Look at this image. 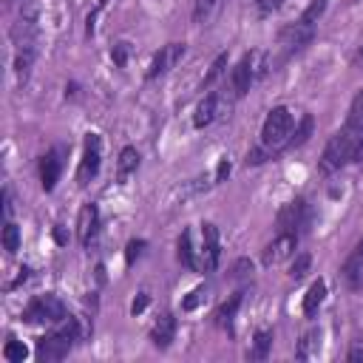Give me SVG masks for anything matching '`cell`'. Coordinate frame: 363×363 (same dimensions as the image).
Returning a JSON list of instances; mask_svg holds the SVG:
<instances>
[{"label": "cell", "mask_w": 363, "mask_h": 363, "mask_svg": "<svg viewBox=\"0 0 363 363\" xmlns=\"http://www.w3.org/2000/svg\"><path fill=\"white\" fill-rule=\"evenodd\" d=\"M99 164H102V136L99 133H85V150H82V159H79V167H77V184L85 187L99 173Z\"/></svg>", "instance_id": "cell-6"}, {"label": "cell", "mask_w": 363, "mask_h": 363, "mask_svg": "<svg viewBox=\"0 0 363 363\" xmlns=\"http://www.w3.org/2000/svg\"><path fill=\"white\" fill-rule=\"evenodd\" d=\"M77 340H79V326H77V320L65 318V320H60L57 329H51L43 337H37V360H43V363L62 360L74 349Z\"/></svg>", "instance_id": "cell-1"}, {"label": "cell", "mask_w": 363, "mask_h": 363, "mask_svg": "<svg viewBox=\"0 0 363 363\" xmlns=\"http://www.w3.org/2000/svg\"><path fill=\"white\" fill-rule=\"evenodd\" d=\"M34 60H37V45H23V48H17V54H14V71H17V77H28V71H31V65H34Z\"/></svg>", "instance_id": "cell-24"}, {"label": "cell", "mask_w": 363, "mask_h": 363, "mask_svg": "<svg viewBox=\"0 0 363 363\" xmlns=\"http://www.w3.org/2000/svg\"><path fill=\"white\" fill-rule=\"evenodd\" d=\"M145 247H147V244H145L142 238H133V241H128V247H125V264L130 267V264H133V261H136V258L145 252Z\"/></svg>", "instance_id": "cell-34"}, {"label": "cell", "mask_w": 363, "mask_h": 363, "mask_svg": "<svg viewBox=\"0 0 363 363\" xmlns=\"http://www.w3.org/2000/svg\"><path fill=\"white\" fill-rule=\"evenodd\" d=\"M54 238H57V244H68V235L60 227H54Z\"/></svg>", "instance_id": "cell-44"}, {"label": "cell", "mask_w": 363, "mask_h": 363, "mask_svg": "<svg viewBox=\"0 0 363 363\" xmlns=\"http://www.w3.org/2000/svg\"><path fill=\"white\" fill-rule=\"evenodd\" d=\"M62 153H65L62 147H51V150L40 159V184H43L45 193H51V190L57 187V182H60V173H62V164H65Z\"/></svg>", "instance_id": "cell-13"}, {"label": "cell", "mask_w": 363, "mask_h": 363, "mask_svg": "<svg viewBox=\"0 0 363 363\" xmlns=\"http://www.w3.org/2000/svg\"><path fill=\"white\" fill-rule=\"evenodd\" d=\"M221 6V0H196V9H193V20L196 23H204L216 9Z\"/></svg>", "instance_id": "cell-32"}, {"label": "cell", "mask_w": 363, "mask_h": 363, "mask_svg": "<svg viewBox=\"0 0 363 363\" xmlns=\"http://www.w3.org/2000/svg\"><path fill=\"white\" fill-rule=\"evenodd\" d=\"M230 170H233L230 159H227V156H221V159H218V167H216V176H213V182H224V179L230 176Z\"/></svg>", "instance_id": "cell-40"}, {"label": "cell", "mask_w": 363, "mask_h": 363, "mask_svg": "<svg viewBox=\"0 0 363 363\" xmlns=\"http://www.w3.org/2000/svg\"><path fill=\"white\" fill-rule=\"evenodd\" d=\"M173 337H176V318L170 312H164V315H159V320L150 329V343L156 349H167L173 343Z\"/></svg>", "instance_id": "cell-16"}, {"label": "cell", "mask_w": 363, "mask_h": 363, "mask_svg": "<svg viewBox=\"0 0 363 363\" xmlns=\"http://www.w3.org/2000/svg\"><path fill=\"white\" fill-rule=\"evenodd\" d=\"M136 167H139V150L130 147V145L122 147V150H119V162H116V176H119V182H125Z\"/></svg>", "instance_id": "cell-23"}, {"label": "cell", "mask_w": 363, "mask_h": 363, "mask_svg": "<svg viewBox=\"0 0 363 363\" xmlns=\"http://www.w3.org/2000/svg\"><path fill=\"white\" fill-rule=\"evenodd\" d=\"M128 54H130V45H128V43H116V45L111 48V60H113V65H116V68H125Z\"/></svg>", "instance_id": "cell-35"}, {"label": "cell", "mask_w": 363, "mask_h": 363, "mask_svg": "<svg viewBox=\"0 0 363 363\" xmlns=\"http://www.w3.org/2000/svg\"><path fill=\"white\" fill-rule=\"evenodd\" d=\"M267 156H272V150H267V147L261 145V147H255V150L247 153V164H261Z\"/></svg>", "instance_id": "cell-39"}, {"label": "cell", "mask_w": 363, "mask_h": 363, "mask_svg": "<svg viewBox=\"0 0 363 363\" xmlns=\"http://www.w3.org/2000/svg\"><path fill=\"white\" fill-rule=\"evenodd\" d=\"M250 272H252V261L250 258H238L233 264V278H247Z\"/></svg>", "instance_id": "cell-38"}, {"label": "cell", "mask_w": 363, "mask_h": 363, "mask_svg": "<svg viewBox=\"0 0 363 363\" xmlns=\"http://www.w3.org/2000/svg\"><path fill=\"white\" fill-rule=\"evenodd\" d=\"M14 3H17V0H6V6H14Z\"/></svg>", "instance_id": "cell-46"}, {"label": "cell", "mask_w": 363, "mask_h": 363, "mask_svg": "<svg viewBox=\"0 0 363 363\" xmlns=\"http://www.w3.org/2000/svg\"><path fill=\"white\" fill-rule=\"evenodd\" d=\"M244 60H247L250 74H252V79H255V82L267 77V71H269V57H267V51L252 48V51H247V54H244Z\"/></svg>", "instance_id": "cell-22"}, {"label": "cell", "mask_w": 363, "mask_h": 363, "mask_svg": "<svg viewBox=\"0 0 363 363\" xmlns=\"http://www.w3.org/2000/svg\"><path fill=\"white\" fill-rule=\"evenodd\" d=\"M281 6H284V0H255V9H258L261 17H269V14L278 11Z\"/></svg>", "instance_id": "cell-37"}, {"label": "cell", "mask_w": 363, "mask_h": 363, "mask_svg": "<svg viewBox=\"0 0 363 363\" xmlns=\"http://www.w3.org/2000/svg\"><path fill=\"white\" fill-rule=\"evenodd\" d=\"M184 51H187L184 43H167V45H162V48L153 54L150 65H147V79H159V77H164L167 71H173V68L182 62Z\"/></svg>", "instance_id": "cell-7"}, {"label": "cell", "mask_w": 363, "mask_h": 363, "mask_svg": "<svg viewBox=\"0 0 363 363\" xmlns=\"http://www.w3.org/2000/svg\"><path fill=\"white\" fill-rule=\"evenodd\" d=\"M204 295H207V292H204V286L190 289V292H187V298H182V309H184V312H193V309L204 301Z\"/></svg>", "instance_id": "cell-33"}, {"label": "cell", "mask_w": 363, "mask_h": 363, "mask_svg": "<svg viewBox=\"0 0 363 363\" xmlns=\"http://www.w3.org/2000/svg\"><path fill=\"white\" fill-rule=\"evenodd\" d=\"M201 238H204V244H201V250H199V269H204V272H213L216 267H218V261H221V241H218V227L213 224V221H204L201 224Z\"/></svg>", "instance_id": "cell-8"}, {"label": "cell", "mask_w": 363, "mask_h": 363, "mask_svg": "<svg viewBox=\"0 0 363 363\" xmlns=\"http://www.w3.org/2000/svg\"><path fill=\"white\" fill-rule=\"evenodd\" d=\"M354 255H360V258H363V238L357 241V247H354Z\"/></svg>", "instance_id": "cell-45"}, {"label": "cell", "mask_w": 363, "mask_h": 363, "mask_svg": "<svg viewBox=\"0 0 363 363\" xmlns=\"http://www.w3.org/2000/svg\"><path fill=\"white\" fill-rule=\"evenodd\" d=\"M292 130H295V119L289 113V108L278 105L267 113L264 125H261V145L267 150H281V147H289V139H292Z\"/></svg>", "instance_id": "cell-2"}, {"label": "cell", "mask_w": 363, "mask_h": 363, "mask_svg": "<svg viewBox=\"0 0 363 363\" xmlns=\"http://www.w3.org/2000/svg\"><path fill=\"white\" fill-rule=\"evenodd\" d=\"M147 303H150V295H147V292H139V295L133 298V303H130V312H133V315H139V312H145V309H147Z\"/></svg>", "instance_id": "cell-41"}, {"label": "cell", "mask_w": 363, "mask_h": 363, "mask_svg": "<svg viewBox=\"0 0 363 363\" xmlns=\"http://www.w3.org/2000/svg\"><path fill=\"white\" fill-rule=\"evenodd\" d=\"M312 128H315V119H312V113H303V116H301V122H298V128L292 130L289 147H301V145H306V139L312 136Z\"/></svg>", "instance_id": "cell-26"}, {"label": "cell", "mask_w": 363, "mask_h": 363, "mask_svg": "<svg viewBox=\"0 0 363 363\" xmlns=\"http://www.w3.org/2000/svg\"><path fill=\"white\" fill-rule=\"evenodd\" d=\"M20 318L26 323H60L65 320V303L57 295H37L23 306Z\"/></svg>", "instance_id": "cell-4"}, {"label": "cell", "mask_w": 363, "mask_h": 363, "mask_svg": "<svg viewBox=\"0 0 363 363\" xmlns=\"http://www.w3.org/2000/svg\"><path fill=\"white\" fill-rule=\"evenodd\" d=\"M295 247H298V233H278L261 252V264L264 267H275L281 261H286L289 255H295Z\"/></svg>", "instance_id": "cell-9"}, {"label": "cell", "mask_w": 363, "mask_h": 363, "mask_svg": "<svg viewBox=\"0 0 363 363\" xmlns=\"http://www.w3.org/2000/svg\"><path fill=\"white\" fill-rule=\"evenodd\" d=\"M306 221H309V207H306L303 199L286 201V204L278 210V218H275V224H278L281 233H298V227H303Z\"/></svg>", "instance_id": "cell-10"}, {"label": "cell", "mask_w": 363, "mask_h": 363, "mask_svg": "<svg viewBox=\"0 0 363 363\" xmlns=\"http://www.w3.org/2000/svg\"><path fill=\"white\" fill-rule=\"evenodd\" d=\"M28 278H31V269H28V267H23V269H20V275H17V281H14V284H9V289H14V286H20V284H26Z\"/></svg>", "instance_id": "cell-43"}, {"label": "cell", "mask_w": 363, "mask_h": 363, "mask_svg": "<svg viewBox=\"0 0 363 363\" xmlns=\"http://www.w3.org/2000/svg\"><path fill=\"white\" fill-rule=\"evenodd\" d=\"M363 360V340H354L349 349V363H360Z\"/></svg>", "instance_id": "cell-42"}, {"label": "cell", "mask_w": 363, "mask_h": 363, "mask_svg": "<svg viewBox=\"0 0 363 363\" xmlns=\"http://www.w3.org/2000/svg\"><path fill=\"white\" fill-rule=\"evenodd\" d=\"M354 156H357V142L340 128V130L326 142L318 167H320L323 176H332V173H337L340 167H346L349 162H354Z\"/></svg>", "instance_id": "cell-3"}, {"label": "cell", "mask_w": 363, "mask_h": 363, "mask_svg": "<svg viewBox=\"0 0 363 363\" xmlns=\"http://www.w3.org/2000/svg\"><path fill=\"white\" fill-rule=\"evenodd\" d=\"M176 258L182 267L187 269H199V261H196V250H193V238H190V230H182L179 241H176Z\"/></svg>", "instance_id": "cell-21"}, {"label": "cell", "mask_w": 363, "mask_h": 363, "mask_svg": "<svg viewBox=\"0 0 363 363\" xmlns=\"http://www.w3.org/2000/svg\"><path fill=\"white\" fill-rule=\"evenodd\" d=\"M320 346V332L318 329H309L301 340H298V349H295V357L298 360H306V357H312V352Z\"/></svg>", "instance_id": "cell-27"}, {"label": "cell", "mask_w": 363, "mask_h": 363, "mask_svg": "<svg viewBox=\"0 0 363 363\" xmlns=\"http://www.w3.org/2000/svg\"><path fill=\"white\" fill-rule=\"evenodd\" d=\"M3 250L9 255H14L20 250V230L14 221H6V227H3Z\"/></svg>", "instance_id": "cell-29"}, {"label": "cell", "mask_w": 363, "mask_h": 363, "mask_svg": "<svg viewBox=\"0 0 363 363\" xmlns=\"http://www.w3.org/2000/svg\"><path fill=\"white\" fill-rule=\"evenodd\" d=\"M227 62H230V57H227V51H224V54H218V57L213 60V65H210V71H207V74H204V79H201V91H204V88H210V85H213V82H216V79H218V77L224 74V68H227Z\"/></svg>", "instance_id": "cell-28"}, {"label": "cell", "mask_w": 363, "mask_h": 363, "mask_svg": "<svg viewBox=\"0 0 363 363\" xmlns=\"http://www.w3.org/2000/svg\"><path fill=\"white\" fill-rule=\"evenodd\" d=\"M11 43L14 48H23V45H37V34H40V6L34 0L23 3L20 9V17L17 23L11 26Z\"/></svg>", "instance_id": "cell-5"}, {"label": "cell", "mask_w": 363, "mask_h": 363, "mask_svg": "<svg viewBox=\"0 0 363 363\" xmlns=\"http://www.w3.org/2000/svg\"><path fill=\"white\" fill-rule=\"evenodd\" d=\"M323 301H326V281L318 278V281L309 284V289H306V295H303V315H306V318H315V315L320 312Z\"/></svg>", "instance_id": "cell-17"}, {"label": "cell", "mask_w": 363, "mask_h": 363, "mask_svg": "<svg viewBox=\"0 0 363 363\" xmlns=\"http://www.w3.org/2000/svg\"><path fill=\"white\" fill-rule=\"evenodd\" d=\"M241 301H244V292H233V295H230V298L216 309V323H218L221 329H230V326H233V320H235V312H238Z\"/></svg>", "instance_id": "cell-20"}, {"label": "cell", "mask_w": 363, "mask_h": 363, "mask_svg": "<svg viewBox=\"0 0 363 363\" xmlns=\"http://www.w3.org/2000/svg\"><path fill=\"white\" fill-rule=\"evenodd\" d=\"M230 85H233V94H235V96H244V94L255 85V79H252L250 65H247V60H244V57L233 65V71H230Z\"/></svg>", "instance_id": "cell-18"}, {"label": "cell", "mask_w": 363, "mask_h": 363, "mask_svg": "<svg viewBox=\"0 0 363 363\" xmlns=\"http://www.w3.org/2000/svg\"><path fill=\"white\" fill-rule=\"evenodd\" d=\"M343 130L357 142V156H354V162H363V91L352 99L349 113H346V122H343Z\"/></svg>", "instance_id": "cell-14"}, {"label": "cell", "mask_w": 363, "mask_h": 363, "mask_svg": "<svg viewBox=\"0 0 363 363\" xmlns=\"http://www.w3.org/2000/svg\"><path fill=\"white\" fill-rule=\"evenodd\" d=\"M218 113H221V96L218 94H207L199 105H196V113H193V125L201 130V128H207V125H213L216 119H218Z\"/></svg>", "instance_id": "cell-15"}, {"label": "cell", "mask_w": 363, "mask_h": 363, "mask_svg": "<svg viewBox=\"0 0 363 363\" xmlns=\"http://www.w3.org/2000/svg\"><path fill=\"white\" fill-rule=\"evenodd\" d=\"M315 37V26L312 23H303V20H298V23H289L284 31H281V45H284V54L289 57V54H298L309 40Z\"/></svg>", "instance_id": "cell-11"}, {"label": "cell", "mask_w": 363, "mask_h": 363, "mask_svg": "<svg viewBox=\"0 0 363 363\" xmlns=\"http://www.w3.org/2000/svg\"><path fill=\"white\" fill-rule=\"evenodd\" d=\"M96 233H99V207L94 201H88V204H82V210L77 216V238L88 250L96 241Z\"/></svg>", "instance_id": "cell-12"}, {"label": "cell", "mask_w": 363, "mask_h": 363, "mask_svg": "<svg viewBox=\"0 0 363 363\" xmlns=\"http://www.w3.org/2000/svg\"><path fill=\"white\" fill-rule=\"evenodd\" d=\"M309 267H312V255L309 252H298L295 261H292V267H289V278L292 281H301L309 272Z\"/></svg>", "instance_id": "cell-31"}, {"label": "cell", "mask_w": 363, "mask_h": 363, "mask_svg": "<svg viewBox=\"0 0 363 363\" xmlns=\"http://www.w3.org/2000/svg\"><path fill=\"white\" fill-rule=\"evenodd\" d=\"M3 357H6L9 363H23V360L28 357V349H26L23 340H6V346H3Z\"/></svg>", "instance_id": "cell-30"}, {"label": "cell", "mask_w": 363, "mask_h": 363, "mask_svg": "<svg viewBox=\"0 0 363 363\" xmlns=\"http://www.w3.org/2000/svg\"><path fill=\"white\" fill-rule=\"evenodd\" d=\"M269 349H272V332H269V329H258L255 337H252L250 357H252V360H267Z\"/></svg>", "instance_id": "cell-25"}, {"label": "cell", "mask_w": 363, "mask_h": 363, "mask_svg": "<svg viewBox=\"0 0 363 363\" xmlns=\"http://www.w3.org/2000/svg\"><path fill=\"white\" fill-rule=\"evenodd\" d=\"M105 3H108V0H99V9H102V6H105Z\"/></svg>", "instance_id": "cell-47"}, {"label": "cell", "mask_w": 363, "mask_h": 363, "mask_svg": "<svg viewBox=\"0 0 363 363\" xmlns=\"http://www.w3.org/2000/svg\"><path fill=\"white\" fill-rule=\"evenodd\" d=\"M340 278H343V284H346L352 292L363 289V258H360V255H352V258L343 264Z\"/></svg>", "instance_id": "cell-19"}, {"label": "cell", "mask_w": 363, "mask_h": 363, "mask_svg": "<svg viewBox=\"0 0 363 363\" xmlns=\"http://www.w3.org/2000/svg\"><path fill=\"white\" fill-rule=\"evenodd\" d=\"M323 9H326V0H315V3H312V6H309V9L303 11V14H301V20H303V23H312V26H315V23H318V17L323 14Z\"/></svg>", "instance_id": "cell-36"}]
</instances>
